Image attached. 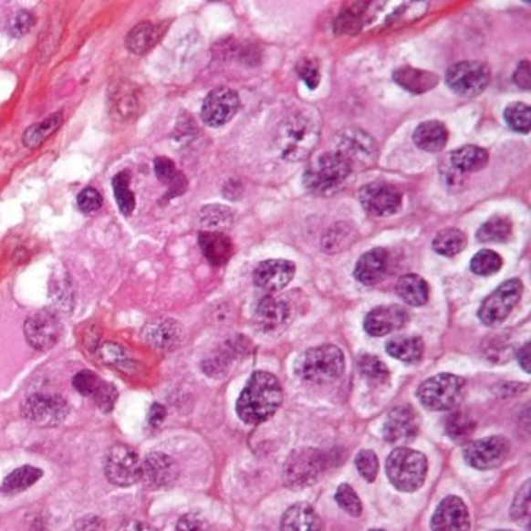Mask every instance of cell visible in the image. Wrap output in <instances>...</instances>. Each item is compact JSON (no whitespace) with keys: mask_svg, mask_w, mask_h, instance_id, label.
<instances>
[{"mask_svg":"<svg viewBox=\"0 0 531 531\" xmlns=\"http://www.w3.org/2000/svg\"><path fill=\"white\" fill-rule=\"evenodd\" d=\"M282 385L276 376L255 371L240 393L235 411L245 424H261L276 413L282 404Z\"/></svg>","mask_w":531,"mask_h":531,"instance_id":"cell-1","label":"cell"},{"mask_svg":"<svg viewBox=\"0 0 531 531\" xmlns=\"http://www.w3.org/2000/svg\"><path fill=\"white\" fill-rule=\"evenodd\" d=\"M319 118L310 109L290 114L277 128L276 145L284 160L304 161L319 142Z\"/></svg>","mask_w":531,"mask_h":531,"instance_id":"cell-2","label":"cell"},{"mask_svg":"<svg viewBox=\"0 0 531 531\" xmlns=\"http://www.w3.org/2000/svg\"><path fill=\"white\" fill-rule=\"evenodd\" d=\"M351 165L340 154L323 153L310 161L304 172V187L314 195H329L351 175Z\"/></svg>","mask_w":531,"mask_h":531,"instance_id":"cell-3","label":"cell"},{"mask_svg":"<svg viewBox=\"0 0 531 531\" xmlns=\"http://www.w3.org/2000/svg\"><path fill=\"white\" fill-rule=\"evenodd\" d=\"M427 458L424 453L409 447L394 449L387 458V475L394 488L402 493H414L427 477Z\"/></svg>","mask_w":531,"mask_h":531,"instance_id":"cell-4","label":"cell"},{"mask_svg":"<svg viewBox=\"0 0 531 531\" xmlns=\"http://www.w3.org/2000/svg\"><path fill=\"white\" fill-rule=\"evenodd\" d=\"M330 464L332 458L326 452L312 447L297 449L292 452V455L286 462L284 480L288 488H306L314 484Z\"/></svg>","mask_w":531,"mask_h":531,"instance_id":"cell-5","label":"cell"},{"mask_svg":"<svg viewBox=\"0 0 531 531\" xmlns=\"http://www.w3.org/2000/svg\"><path fill=\"white\" fill-rule=\"evenodd\" d=\"M345 354L335 345H321L308 349L301 361L304 380L328 383L337 380L345 372Z\"/></svg>","mask_w":531,"mask_h":531,"instance_id":"cell-6","label":"cell"},{"mask_svg":"<svg viewBox=\"0 0 531 531\" xmlns=\"http://www.w3.org/2000/svg\"><path fill=\"white\" fill-rule=\"evenodd\" d=\"M464 380L455 374H436L433 378L427 379L420 388H418V399L421 404L427 410L433 411H444L451 410L458 404L462 399Z\"/></svg>","mask_w":531,"mask_h":531,"instance_id":"cell-7","label":"cell"},{"mask_svg":"<svg viewBox=\"0 0 531 531\" xmlns=\"http://www.w3.org/2000/svg\"><path fill=\"white\" fill-rule=\"evenodd\" d=\"M524 284L521 279L513 277L500 284L495 292L484 299L478 308V318L488 328L502 325L510 317L517 303L521 301Z\"/></svg>","mask_w":531,"mask_h":531,"instance_id":"cell-8","label":"cell"},{"mask_svg":"<svg viewBox=\"0 0 531 531\" xmlns=\"http://www.w3.org/2000/svg\"><path fill=\"white\" fill-rule=\"evenodd\" d=\"M334 153L340 154L351 165L352 171H361L371 167L378 160V144L365 131L359 128H349L335 139Z\"/></svg>","mask_w":531,"mask_h":531,"instance_id":"cell-9","label":"cell"},{"mask_svg":"<svg viewBox=\"0 0 531 531\" xmlns=\"http://www.w3.org/2000/svg\"><path fill=\"white\" fill-rule=\"evenodd\" d=\"M491 80V69L482 61H462L452 64L446 72V85L460 97L482 94Z\"/></svg>","mask_w":531,"mask_h":531,"instance_id":"cell-10","label":"cell"},{"mask_svg":"<svg viewBox=\"0 0 531 531\" xmlns=\"http://www.w3.org/2000/svg\"><path fill=\"white\" fill-rule=\"evenodd\" d=\"M21 413L26 420L39 427H57L64 422L69 413L66 399L57 394H33L24 401Z\"/></svg>","mask_w":531,"mask_h":531,"instance_id":"cell-11","label":"cell"},{"mask_svg":"<svg viewBox=\"0 0 531 531\" xmlns=\"http://www.w3.org/2000/svg\"><path fill=\"white\" fill-rule=\"evenodd\" d=\"M107 478L116 486H131L141 480V460L134 449L118 444L108 451L105 460Z\"/></svg>","mask_w":531,"mask_h":531,"instance_id":"cell-12","label":"cell"},{"mask_svg":"<svg viewBox=\"0 0 531 531\" xmlns=\"http://www.w3.org/2000/svg\"><path fill=\"white\" fill-rule=\"evenodd\" d=\"M240 108V97L237 90L220 86L211 90L203 101L202 119L207 127H224L233 120Z\"/></svg>","mask_w":531,"mask_h":531,"instance_id":"cell-13","label":"cell"},{"mask_svg":"<svg viewBox=\"0 0 531 531\" xmlns=\"http://www.w3.org/2000/svg\"><path fill=\"white\" fill-rule=\"evenodd\" d=\"M510 451V442L504 436H486L477 442H469L463 451V457L469 466L486 471L495 469L505 462Z\"/></svg>","mask_w":531,"mask_h":531,"instance_id":"cell-14","label":"cell"},{"mask_svg":"<svg viewBox=\"0 0 531 531\" xmlns=\"http://www.w3.org/2000/svg\"><path fill=\"white\" fill-rule=\"evenodd\" d=\"M359 200L367 213L376 217H388L398 213L402 206V192L393 184L376 181L361 187Z\"/></svg>","mask_w":531,"mask_h":531,"instance_id":"cell-15","label":"cell"},{"mask_svg":"<svg viewBox=\"0 0 531 531\" xmlns=\"http://www.w3.org/2000/svg\"><path fill=\"white\" fill-rule=\"evenodd\" d=\"M24 334L33 349L48 351L58 343L61 323L52 310H39L26 321Z\"/></svg>","mask_w":531,"mask_h":531,"instance_id":"cell-16","label":"cell"},{"mask_svg":"<svg viewBox=\"0 0 531 531\" xmlns=\"http://www.w3.org/2000/svg\"><path fill=\"white\" fill-rule=\"evenodd\" d=\"M141 478L147 488H169L178 478V466L169 455L153 452L145 457L144 463H141Z\"/></svg>","mask_w":531,"mask_h":531,"instance_id":"cell-17","label":"cell"},{"mask_svg":"<svg viewBox=\"0 0 531 531\" xmlns=\"http://www.w3.org/2000/svg\"><path fill=\"white\" fill-rule=\"evenodd\" d=\"M420 424L416 410L410 405H401L388 413L383 422V438L388 442H411L420 432Z\"/></svg>","mask_w":531,"mask_h":531,"instance_id":"cell-18","label":"cell"},{"mask_svg":"<svg viewBox=\"0 0 531 531\" xmlns=\"http://www.w3.org/2000/svg\"><path fill=\"white\" fill-rule=\"evenodd\" d=\"M297 273V266L286 259H270L255 266L253 279L257 287L266 292H279L287 287Z\"/></svg>","mask_w":531,"mask_h":531,"instance_id":"cell-19","label":"cell"},{"mask_svg":"<svg viewBox=\"0 0 531 531\" xmlns=\"http://www.w3.org/2000/svg\"><path fill=\"white\" fill-rule=\"evenodd\" d=\"M471 517L468 506L457 495H449L438 505L432 517V531H469Z\"/></svg>","mask_w":531,"mask_h":531,"instance_id":"cell-20","label":"cell"},{"mask_svg":"<svg viewBox=\"0 0 531 531\" xmlns=\"http://www.w3.org/2000/svg\"><path fill=\"white\" fill-rule=\"evenodd\" d=\"M74 387L86 398L94 399L99 409L111 411L118 401V390L111 383L101 380L96 372L81 371L74 378Z\"/></svg>","mask_w":531,"mask_h":531,"instance_id":"cell-21","label":"cell"},{"mask_svg":"<svg viewBox=\"0 0 531 531\" xmlns=\"http://www.w3.org/2000/svg\"><path fill=\"white\" fill-rule=\"evenodd\" d=\"M292 318V306L287 297H264L257 310H255V325L264 332H275L284 329Z\"/></svg>","mask_w":531,"mask_h":531,"instance_id":"cell-22","label":"cell"},{"mask_svg":"<svg viewBox=\"0 0 531 531\" xmlns=\"http://www.w3.org/2000/svg\"><path fill=\"white\" fill-rule=\"evenodd\" d=\"M409 323V312L401 306H380L372 308L365 318V330L371 337H383L402 329Z\"/></svg>","mask_w":531,"mask_h":531,"instance_id":"cell-23","label":"cell"},{"mask_svg":"<svg viewBox=\"0 0 531 531\" xmlns=\"http://www.w3.org/2000/svg\"><path fill=\"white\" fill-rule=\"evenodd\" d=\"M198 244L207 262L213 266H224L234 255L233 240L220 231H203L198 235Z\"/></svg>","mask_w":531,"mask_h":531,"instance_id":"cell-24","label":"cell"},{"mask_svg":"<svg viewBox=\"0 0 531 531\" xmlns=\"http://www.w3.org/2000/svg\"><path fill=\"white\" fill-rule=\"evenodd\" d=\"M182 329L173 319H156L144 329V340L154 349L172 351L180 345Z\"/></svg>","mask_w":531,"mask_h":531,"instance_id":"cell-25","label":"cell"},{"mask_svg":"<svg viewBox=\"0 0 531 531\" xmlns=\"http://www.w3.org/2000/svg\"><path fill=\"white\" fill-rule=\"evenodd\" d=\"M388 251L383 248H374L361 255L354 268V276L363 286H376L383 279L388 270Z\"/></svg>","mask_w":531,"mask_h":531,"instance_id":"cell-26","label":"cell"},{"mask_svg":"<svg viewBox=\"0 0 531 531\" xmlns=\"http://www.w3.org/2000/svg\"><path fill=\"white\" fill-rule=\"evenodd\" d=\"M394 83L414 96H421L433 89L440 83V77L429 70L416 69L411 66H401L393 72Z\"/></svg>","mask_w":531,"mask_h":531,"instance_id":"cell-27","label":"cell"},{"mask_svg":"<svg viewBox=\"0 0 531 531\" xmlns=\"http://www.w3.org/2000/svg\"><path fill=\"white\" fill-rule=\"evenodd\" d=\"M281 531H323V522L307 504H295L281 519Z\"/></svg>","mask_w":531,"mask_h":531,"instance_id":"cell-28","label":"cell"},{"mask_svg":"<svg viewBox=\"0 0 531 531\" xmlns=\"http://www.w3.org/2000/svg\"><path fill=\"white\" fill-rule=\"evenodd\" d=\"M489 153L477 145H464L449 154V165L458 175L482 171L488 165Z\"/></svg>","mask_w":531,"mask_h":531,"instance_id":"cell-29","label":"cell"},{"mask_svg":"<svg viewBox=\"0 0 531 531\" xmlns=\"http://www.w3.org/2000/svg\"><path fill=\"white\" fill-rule=\"evenodd\" d=\"M447 139H449V131L446 125L440 120L421 123L413 133L414 145L427 153L442 151L446 147Z\"/></svg>","mask_w":531,"mask_h":531,"instance_id":"cell-30","label":"cell"},{"mask_svg":"<svg viewBox=\"0 0 531 531\" xmlns=\"http://www.w3.org/2000/svg\"><path fill=\"white\" fill-rule=\"evenodd\" d=\"M396 290H398L399 297L413 307L424 306L429 301V293H431L427 281L418 275H405L401 277Z\"/></svg>","mask_w":531,"mask_h":531,"instance_id":"cell-31","label":"cell"},{"mask_svg":"<svg viewBox=\"0 0 531 531\" xmlns=\"http://www.w3.org/2000/svg\"><path fill=\"white\" fill-rule=\"evenodd\" d=\"M160 39V30L151 22H141L128 33L125 46L134 55H145Z\"/></svg>","mask_w":531,"mask_h":531,"instance_id":"cell-32","label":"cell"},{"mask_svg":"<svg viewBox=\"0 0 531 531\" xmlns=\"http://www.w3.org/2000/svg\"><path fill=\"white\" fill-rule=\"evenodd\" d=\"M41 477H43L41 469L35 468V466H22V468H17L16 471L6 475L5 480L2 482L0 491L6 495H19L36 484Z\"/></svg>","mask_w":531,"mask_h":531,"instance_id":"cell-33","label":"cell"},{"mask_svg":"<svg viewBox=\"0 0 531 531\" xmlns=\"http://www.w3.org/2000/svg\"><path fill=\"white\" fill-rule=\"evenodd\" d=\"M513 235V224L505 215L489 218L477 231V240L482 244H505Z\"/></svg>","mask_w":531,"mask_h":531,"instance_id":"cell-34","label":"cell"},{"mask_svg":"<svg viewBox=\"0 0 531 531\" xmlns=\"http://www.w3.org/2000/svg\"><path fill=\"white\" fill-rule=\"evenodd\" d=\"M387 352L404 363H416L422 359L424 343L420 337H401L388 341Z\"/></svg>","mask_w":531,"mask_h":531,"instance_id":"cell-35","label":"cell"},{"mask_svg":"<svg viewBox=\"0 0 531 531\" xmlns=\"http://www.w3.org/2000/svg\"><path fill=\"white\" fill-rule=\"evenodd\" d=\"M61 123H63V112H55L47 119H44L43 122L35 123L26 130V133L22 136V142L28 149H37L61 127Z\"/></svg>","mask_w":531,"mask_h":531,"instance_id":"cell-36","label":"cell"},{"mask_svg":"<svg viewBox=\"0 0 531 531\" xmlns=\"http://www.w3.org/2000/svg\"><path fill=\"white\" fill-rule=\"evenodd\" d=\"M370 4H354V6L343 8L340 16L335 22V30L340 35H357L363 28L365 19H367Z\"/></svg>","mask_w":531,"mask_h":531,"instance_id":"cell-37","label":"cell"},{"mask_svg":"<svg viewBox=\"0 0 531 531\" xmlns=\"http://www.w3.org/2000/svg\"><path fill=\"white\" fill-rule=\"evenodd\" d=\"M466 244H468V239L462 229L447 228L436 234L432 245L438 255L453 257L466 248Z\"/></svg>","mask_w":531,"mask_h":531,"instance_id":"cell-38","label":"cell"},{"mask_svg":"<svg viewBox=\"0 0 531 531\" xmlns=\"http://www.w3.org/2000/svg\"><path fill=\"white\" fill-rule=\"evenodd\" d=\"M504 119L506 125L515 133L528 134L531 128V111L526 103L515 101L505 108Z\"/></svg>","mask_w":531,"mask_h":531,"instance_id":"cell-39","label":"cell"},{"mask_svg":"<svg viewBox=\"0 0 531 531\" xmlns=\"http://www.w3.org/2000/svg\"><path fill=\"white\" fill-rule=\"evenodd\" d=\"M130 180H131V176L128 172H120V173L112 178L114 197H116L119 209H120V213L123 215H130V213H133L134 207H136L133 192L130 189Z\"/></svg>","mask_w":531,"mask_h":531,"instance_id":"cell-40","label":"cell"},{"mask_svg":"<svg viewBox=\"0 0 531 531\" xmlns=\"http://www.w3.org/2000/svg\"><path fill=\"white\" fill-rule=\"evenodd\" d=\"M361 376L372 385H385L390 380L387 365L379 357L365 354L359 359Z\"/></svg>","mask_w":531,"mask_h":531,"instance_id":"cell-41","label":"cell"},{"mask_svg":"<svg viewBox=\"0 0 531 531\" xmlns=\"http://www.w3.org/2000/svg\"><path fill=\"white\" fill-rule=\"evenodd\" d=\"M112 97V107L122 116L123 119H130L139 112L138 90L131 86H122L119 88Z\"/></svg>","mask_w":531,"mask_h":531,"instance_id":"cell-42","label":"cell"},{"mask_svg":"<svg viewBox=\"0 0 531 531\" xmlns=\"http://www.w3.org/2000/svg\"><path fill=\"white\" fill-rule=\"evenodd\" d=\"M502 266H504L502 257L493 250L478 251L471 261V270L478 276L495 275L502 268Z\"/></svg>","mask_w":531,"mask_h":531,"instance_id":"cell-43","label":"cell"},{"mask_svg":"<svg viewBox=\"0 0 531 531\" xmlns=\"http://www.w3.org/2000/svg\"><path fill=\"white\" fill-rule=\"evenodd\" d=\"M474 422L471 418H468L466 414L452 413L446 421V431L447 435L453 438L455 442H462V440H466L471 433L474 432Z\"/></svg>","mask_w":531,"mask_h":531,"instance_id":"cell-44","label":"cell"},{"mask_svg":"<svg viewBox=\"0 0 531 531\" xmlns=\"http://www.w3.org/2000/svg\"><path fill=\"white\" fill-rule=\"evenodd\" d=\"M335 500H337V504H338L341 510H345L352 517H359L361 515L363 506H361L360 499H359L356 491L349 484H343L338 486L337 493H335Z\"/></svg>","mask_w":531,"mask_h":531,"instance_id":"cell-45","label":"cell"},{"mask_svg":"<svg viewBox=\"0 0 531 531\" xmlns=\"http://www.w3.org/2000/svg\"><path fill=\"white\" fill-rule=\"evenodd\" d=\"M50 297L54 299V304L58 310L64 312L66 308H70L72 297H74L70 282L64 279V276H55L50 282Z\"/></svg>","mask_w":531,"mask_h":531,"instance_id":"cell-46","label":"cell"},{"mask_svg":"<svg viewBox=\"0 0 531 531\" xmlns=\"http://www.w3.org/2000/svg\"><path fill=\"white\" fill-rule=\"evenodd\" d=\"M297 72L304 83L307 85L310 89H317L321 80V72H319L318 59L314 57H304L301 61L297 63Z\"/></svg>","mask_w":531,"mask_h":531,"instance_id":"cell-47","label":"cell"},{"mask_svg":"<svg viewBox=\"0 0 531 531\" xmlns=\"http://www.w3.org/2000/svg\"><path fill=\"white\" fill-rule=\"evenodd\" d=\"M356 466L361 477L372 484L379 474V460L372 451H360L356 458Z\"/></svg>","mask_w":531,"mask_h":531,"instance_id":"cell-48","label":"cell"},{"mask_svg":"<svg viewBox=\"0 0 531 531\" xmlns=\"http://www.w3.org/2000/svg\"><path fill=\"white\" fill-rule=\"evenodd\" d=\"M530 515V482H526L511 505V517L515 521H526Z\"/></svg>","mask_w":531,"mask_h":531,"instance_id":"cell-49","label":"cell"},{"mask_svg":"<svg viewBox=\"0 0 531 531\" xmlns=\"http://www.w3.org/2000/svg\"><path fill=\"white\" fill-rule=\"evenodd\" d=\"M233 213L224 206H204L202 211V224L209 228H218L224 224H231Z\"/></svg>","mask_w":531,"mask_h":531,"instance_id":"cell-50","label":"cell"},{"mask_svg":"<svg viewBox=\"0 0 531 531\" xmlns=\"http://www.w3.org/2000/svg\"><path fill=\"white\" fill-rule=\"evenodd\" d=\"M77 203H78L81 213H96L103 204V198H101L100 192L94 187H86L80 192Z\"/></svg>","mask_w":531,"mask_h":531,"instance_id":"cell-51","label":"cell"},{"mask_svg":"<svg viewBox=\"0 0 531 531\" xmlns=\"http://www.w3.org/2000/svg\"><path fill=\"white\" fill-rule=\"evenodd\" d=\"M35 26V17L30 11H17L15 16L11 17L10 33L13 36L21 37L27 35Z\"/></svg>","mask_w":531,"mask_h":531,"instance_id":"cell-52","label":"cell"},{"mask_svg":"<svg viewBox=\"0 0 531 531\" xmlns=\"http://www.w3.org/2000/svg\"><path fill=\"white\" fill-rule=\"evenodd\" d=\"M154 173L158 176V180L162 181L165 184H169V186H172L181 176V173L176 172L173 161L169 160V158H164V156H161V158L154 161Z\"/></svg>","mask_w":531,"mask_h":531,"instance_id":"cell-53","label":"cell"},{"mask_svg":"<svg viewBox=\"0 0 531 531\" xmlns=\"http://www.w3.org/2000/svg\"><path fill=\"white\" fill-rule=\"evenodd\" d=\"M175 531H209V526L202 515L187 513L176 524Z\"/></svg>","mask_w":531,"mask_h":531,"instance_id":"cell-54","label":"cell"},{"mask_svg":"<svg viewBox=\"0 0 531 531\" xmlns=\"http://www.w3.org/2000/svg\"><path fill=\"white\" fill-rule=\"evenodd\" d=\"M515 83L519 86L521 89L528 90L531 86V72H530V63L528 61H522L517 69L515 72Z\"/></svg>","mask_w":531,"mask_h":531,"instance_id":"cell-55","label":"cell"},{"mask_svg":"<svg viewBox=\"0 0 531 531\" xmlns=\"http://www.w3.org/2000/svg\"><path fill=\"white\" fill-rule=\"evenodd\" d=\"M165 420V409L161 404L151 405L149 413V424L151 427H160L162 424V421Z\"/></svg>","mask_w":531,"mask_h":531,"instance_id":"cell-56","label":"cell"},{"mask_svg":"<svg viewBox=\"0 0 531 531\" xmlns=\"http://www.w3.org/2000/svg\"><path fill=\"white\" fill-rule=\"evenodd\" d=\"M519 365L524 368V371L530 372V343H526L517 352Z\"/></svg>","mask_w":531,"mask_h":531,"instance_id":"cell-57","label":"cell"},{"mask_svg":"<svg viewBox=\"0 0 531 531\" xmlns=\"http://www.w3.org/2000/svg\"><path fill=\"white\" fill-rule=\"evenodd\" d=\"M118 531H154L151 526H147L144 522L141 521H130L125 522L122 526H119Z\"/></svg>","mask_w":531,"mask_h":531,"instance_id":"cell-58","label":"cell"},{"mask_svg":"<svg viewBox=\"0 0 531 531\" xmlns=\"http://www.w3.org/2000/svg\"><path fill=\"white\" fill-rule=\"evenodd\" d=\"M100 530V521L96 517H86L78 524V531H99Z\"/></svg>","mask_w":531,"mask_h":531,"instance_id":"cell-59","label":"cell"},{"mask_svg":"<svg viewBox=\"0 0 531 531\" xmlns=\"http://www.w3.org/2000/svg\"><path fill=\"white\" fill-rule=\"evenodd\" d=\"M495 531H511V530H495Z\"/></svg>","mask_w":531,"mask_h":531,"instance_id":"cell-60","label":"cell"},{"mask_svg":"<svg viewBox=\"0 0 531 531\" xmlns=\"http://www.w3.org/2000/svg\"><path fill=\"white\" fill-rule=\"evenodd\" d=\"M370 531H383V530H370Z\"/></svg>","mask_w":531,"mask_h":531,"instance_id":"cell-61","label":"cell"}]
</instances>
